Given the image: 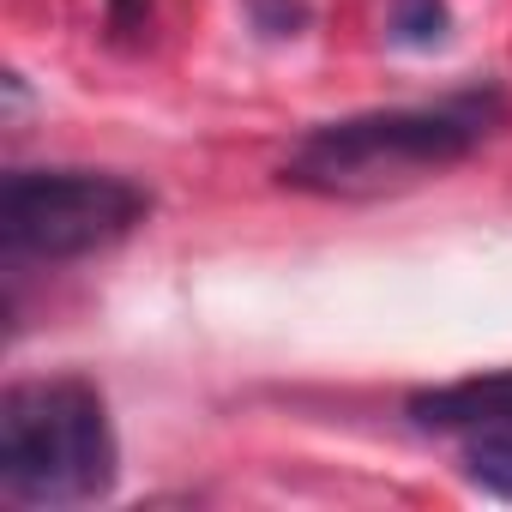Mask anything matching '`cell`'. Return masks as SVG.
Instances as JSON below:
<instances>
[{
	"label": "cell",
	"mask_w": 512,
	"mask_h": 512,
	"mask_svg": "<svg viewBox=\"0 0 512 512\" xmlns=\"http://www.w3.org/2000/svg\"><path fill=\"white\" fill-rule=\"evenodd\" d=\"M500 91H470L422 109H368L344 121H320L284 157L278 181L320 199H386L410 193L452 163H464L500 121Z\"/></svg>",
	"instance_id": "obj_1"
},
{
	"label": "cell",
	"mask_w": 512,
	"mask_h": 512,
	"mask_svg": "<svg viewBox=\"0 0 512 512\" xmlns=\"http://www.w3.org/2000/svg\"><path fill=\"white\" fill-rule=\"evenodd\" d=\"M121 446L91 380H19L0 398V488L19 506H91L115 488Z\"/></svg>",
	"instance_id": "obj_2"
},
{
	"label": "cell",
	"mask_w": 512,
	"mask_h": 512,
	"mask_svg": "<svg viewBox=\"0 0 512 512\" xmlns=\"http://www.w3.org/2000/svg\"><path fill=\"white\" fill-rule=\"evenodd\" d=\"M151 217V193L109 169H13L0 187V241L13 260H85Z\"/></svg>",
	"instance_id": "obj_3"
},
{
	"label": "cell",
	"mask_w": 512,
	"mask_h": 512,
	"mask_svg": "<svg viewBox=\"0 0 512 512\" xmlns=\"http://www.w3.org/2000/svg\"><path fill=\"white\" fill-rule=\"evenodd\" d=\"M410 422L428 434H512V368L506 374H476L452 386H428L410 398Z\"/></svg>",
	"instance_id": "obj_4"
},
{
	"label": "cell",
	"mask_w": 512,
	"mask_h": 512,
	"mask_svg": "<svg viewBox=\"0 0 512 512\" xmlns=\"http://www.w3.org/2000/svg\"><path fill=\"white\" fill-rule=\"evenodd\" d=\"M446 31H452L446 0H392V43L398 49H434V43H446Z\"/></svg>",
	"instance_id": "obj_5"
},
{
	"label": "cell",
	"mask_w": 512,
	"mask_h": 512,
	"mask_svg": "<svg viewBox=\"0 0 512 512\" xmlns=\"http://www.w3.org/2000/svg\"><path fill=\"white\" fill-rule=\"evenodd\" d=\"M247 19L260 37H302L308 31V0H247Z\"/></svg>",
	"instance_id": "obj_6"
},
{
	"label": "cell",
	"mask_w": 512,
	"mask_h": 512,
	"mask_svg": "<svg viewBox=\"0 0 512 512\" xmlns=\"http://www.w3.org/2000/svg\"><path fill=\"white\" fill-rule=\"evenodd\" d=\"M145 25H151V0H109V37L115 43L139 37Z\"/></svg>",
	"instance_id": "obj_7"
}]
</instances>
